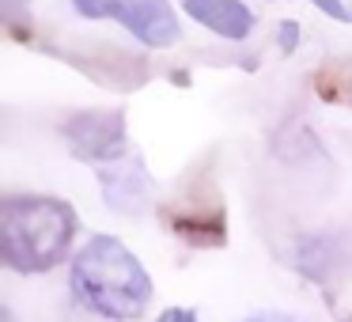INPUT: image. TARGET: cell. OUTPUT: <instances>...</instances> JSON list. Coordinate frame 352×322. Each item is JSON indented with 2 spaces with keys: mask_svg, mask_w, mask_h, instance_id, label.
<instances>
[{
  "mask_svg": "<svg viewBox=\"0 0 352 322\" xmlns=\"http://www.w3.org/2000/svg\"><path fill=\"white\" fill-rule=\"evenodd\" d=\"M110 16L118 23H125L140 42H148L155 50L178 42V19H175V8H170L167 0H118Z\"/></svg>",
  "mask_w": 352,
  "mask_h": 322,
  "instance_id": "4",
  "label": "cell"
},
{
  "mask_svg": "<svg viewBox=\"0 0 352 322\" xmlns=\"http://www.w3.org/2000/svg\"><path fill=\"white\" fill-rule=\"evenodd\" d=\"M197 23H205L208 31L223 34V39H246L254 27V16L239 4V0H182Z\"/></svg>",
  "mask_w": 352,
  "mask_h": 322,
  "instance_id": "5",
  "label": "cell"
},
{
  "mask_svg": "<svg viewBox=\"0 0 352 322\" xmlns=\"http://www.w3.org/2000/svg\"><path fill=\"white\" fill-rule=\"evenodd\" d=\"M254 322H296V319H288V314H261V319H254Z\"/></svg>",
  "mask_w": 352,
  "mask_h": 322,
  "instance_id": "9",
  "label": "cell"
},
{
  "mask_svg": "<svg viewBox=\"0 0 352 322\" xmlns=\"http://www.w3.org/2000/svg\"><path fill=\"white\" fill-rule=\"evenodd\" d=\"M80 8V16H91V19H102V16H110L114 12V4L118 0H72Z\"/></svg>",
  "mask_w": 352,
  "mask_h": 322,
  "instance_id": "6",
  "label": "cell"
},
{
  "mask_svg": "<svg viewBox=\"0 0 352 322\" xmlns=\"http://www.w3.org/2000/svg\"><path fill=\"white\" fill-rule=\"evenodd\" d=\"M326 16L341 19V23H352V0H314Z\"/></svg>",
  "mask_w": 352,
  "mask_h": 322,
  "instance_id": "7",
  "label": "cell"
},
{
  "mask_svg": "<svg viewBox=\"0 0 352 322\" xmlns=\"http://www.w3.org/2000/svg\"><path fill=\"white\" fill-rule=\"evenodd\" d=\"M65 140L80 160H110L122 152L125 140V114L122 110H95L80 114L65 125Z\"/></svg>",
  "mask_w": 352,
  "mask_h": 322,
  "instance_id": "3",
  "label": "cell"
},
{
  "mask_svg": "<svg viewBox=\"0 0 352 322\" xmlns=\"http://www.w3.org/2000/svg\"><path fill=\"white\" fill-rule=\"evenodd\" d=\"M76 235V213L61 197L12 193L0 205V254L19 273H46Z\"/></svg>",
  "mask_w": 352,
  "mask_h": 322,
  "instance_id": "1",
  "label": "cell"
},
{
  "mask_svg": "<svg viewBox=\"0 0 352 322\" xmlns=\"http://www.w3.org/2000/svg\"><path fill=\"white\" fill-rule=\"evenodd\" d=\"M155 322H197V314H193V311H182V307H170V311H163Z\"/></svg>",
  "mask_w": 352,
  "mask_h": 322,
  "instance_id": "8",
  "label": "cell"
},
{
  "mask_svg": "<svg viewBox=\"0 0 352 322\" xmlns=\"http://www.w3.org/2000/svg\"><path fill=\"white\" fill-rule=\"evenodd\" d=\"M72 288L95 314L129 322L152 303V281L129 246L110 235H95L72 261Z\"/></svg>",
  "mask_w": 352,
  "mask_h": 322,
  "instance_id": "2",
  "label": "cell"
}]
</instances>
